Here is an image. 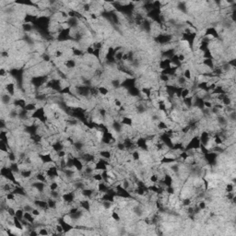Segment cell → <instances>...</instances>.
I'll list each match as a JSON object with an SVG mask.
<instances>
[{"label":"cell","instance_id":"277c9868","mask_svg":"<svg viewBox=\"0 0 236 236\" xmlns=\"http://www.w3.org/2000/svg\"><path fill=\"white\" fill-rule=\"evenodd\" d=\"M190 96H192L190 89H188V88L182 89V92H181V99L182 100H184L187 97H190Z\"/></svg>","mask_w":236,"mask_h":236},{"label":"cell","instance_id":"7a4b0ae2","mask_svg":"<svg viewBox=\"0 0 236 236\" xmlns=\"http://www.w3.org/2000/svg\"><path fill=\"white\" fill-rule=\"evenodd\" d=\"M97 90H98V92H99V95L101 96V97H106L107 95L110 93V90L106 87L104 85H100L97 87Z\"/></svg>","mask_w":236,"mask_h":236},{"label":"cell","instance_id":"3957f363","mask_svg":"<svg viewBox=\"0 0 236 236\" xmlns=\"http://www.w3.org/2000/svg\"><path fill=\"white\" fill-rule=\"evenodd\" d=\"M47 204H48V208H49V210H57V200L56 199H53V198L49 197L47 198Z\"/></svg>","mask_w":236,"mask_h":236},{"label":"cell","instance_id":"6da1fadb","mask_svg":"<svg viewBox=\"0 0 236 236\" xmlns=\"http://www.w3.org/2000/svg\"><path fill=\"white\" fill-rule=\"evenodd\" d=\"M120 122H121V124L125 126H134V121H133V118L131 116H127V115L122 116L120 119Z\"/></svg>","mask_w":236,"mask_h":236},{"label":"cell","instance_id":"5b68a950","mask_svg":"<svg viewBox=\"0 0 236 236\" xmlns=\"http://www.w3.org/2000/svg\"><path fill=\"white\" fill-rule=\"evenodd\" d=\"M24 210H23V208H16V216L15 217H17L19 219H20V221H22V219H24Z\"/></svg>","mask_w":236,"mask_h":236}]
</instances>
